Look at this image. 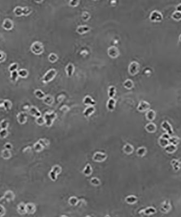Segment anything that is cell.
<instances>
[{
	"instance_id": "cell-1",
	"label": "cell",
	"mask_w": 181,
	"mask_h": 217,
	"mask_svg": "<svg viewBox=\"0 0 181 217\" xmlns=\"http://www.w3.org/2000/svg\"><path fill=\"white\" fill-rule=\"evenodd\" d=\"M56 114L54 112H46L43 116V118L45 121V124L48 127L51 126L53 122L56 118Z\"/></svg>"
},
{
	"instance_id": "cell-2",
	"label": "cell",
	"mask_w": 181,
	"mask_h": 217,
	"mask_svg": "<svg viewBox=\"0 0 181 217\" xmlns=\"http://www.w3.org/2000/svg\"><path fill=\"white\" fill-rule=\"evenodd\" d=\"M61 171L62 168L59 165L54 166L48 173L49 178L53 181H56L57 179H58V176L61 173Z\"/></svg>"
},
{
	"instance_id": "cell-3",
	"label": "cell",
	"mask_w": 181,
	"mask_h": 217,
	"mask_svg": "<svg viewBox=\"0 0 181 217\" xmlns=\"http://www.w3.org/2000/svg\"><path fill=\"white\" fill-rule=\"evenodd\" d=\"M31 51L36 55L42 54L44 51L43 45L41 42L35 41L32 43L31 47Z\"/></svg>"
},
{
	"instance_id": "cell-4",
	"label": "cell",
	"mask_w": 181,
	"mask_h": 217,
	"mask_svg": "<svg viewBox=\"0 0 181 217\" xmlns=\"http://www.w3.org/2000/svg\"><path fill=\"white\" fill-rule=\"evenodd\" d=\"M57 74V72L54 68L50 69L46 73V74L42 77V81L43 83H48L55 78Z\"/></svg>"
},
{
	"instance_id": "cell-5",
	"label": "cell",
	"mask_w": 181,
	"mask_h": 217,
	"mask_svg": "<svg viewBox=\"0 0 181 217\" xmlns=\"http://www.w3.org/2000/svg\"><path fill=\"white\" fill-rule=\"evenodd\" d=\"M107 158H108V155L106 154L100 152H97L94 154L92 159L94 161L96 162H103L105 161Z\"/></svg>"
},
{
	"instance_id": "cell-6",
	"label": "cell",
	"mask_w": 181,
	"mask_h": 217,
	"mask_svg": "<svg viewBox=\"0 0 181 217\" xmlns=\"http://www.w3.org/2000/svg\"><path fill=\"white\" fill-rule=\"evenodd\" d=\"M139 64L136 61H132L130 63L129 66V72L131 75H137L139 72Z\"/></svg>"
},
{
	"instance_id": "cell-7",
	"label": "cell",
	"mask_w": 181,
	"mask_h": 217,
	"mask_svg": "<svg viewBox=\"0 0 181 217\" xmlns=\"http://www.w3.org/2000/svg\"><path fill=\"white\" fill-rule=\"evenodd\" d=\"M162 19L163 16L161 13L157 11H153L151 13L150 16V20L152 22H160V21H162Z\"/></svg>"
},
{
	"instance_id": "cell-8",
	"label": "cell",
	"mask_w": 181,
	"mask_h": 217,
	"mask_svg": "<svg viewBox=\"0 0 181 217\" xmlns=\"http://www.w3.org/2000/svg\"><path fill=\"white\" fill-rule=\"evenodd\" d=\"M108 53L110 57L112 58H116L119 55V51L116 47L111 46L109 48Z\"/></svg>"
},
{
	"instance_id": "cell-9",
	"label": "cell",
	"mask_w": 181,
	"mask_h": 217,
	"mask_svg": "<svg viewBox=\"0 0 181 217\" xmlns=\"http://www.w3.org/2000/svg\"><path fill=\"white\" fill-rule=\"evenodd\" d=\"M150 108V105L149 103L145 101H142L139 102L137 109L140 112H144L148 111Z\"/></svg>"
},
{
	"instance_id": "cell-10",
	"label": "cell",
	"mask_w": 181,
	"mask_h": 217,
	"mask_svg": "<svg viewBox=\"0 0 181 217\" xmlns=\"http://www.w3.org/2000/svg\"><path fill=\"white\" fill-rule=\"evenodd\" d=\"M161 126L162 129L166 131V133L169 134L170 136H171L173 134V131L172 126L170 125V123L167 121L163 122L161 124Z\"/></svg>"
},
{
	"instance_id": "cell-11",
	"label": "cell",
	"mask_w": 181,
	"mask_h": 217,
	"mask_svg": "<svg viewBox=\"0 0 181 217\" xmlns=\"http://www.w3.org/2000/svg\"><path fill=\"white\" fill-rule=\"evenodd\" d=\"M17 119L20 124H23L27 121V114L25 112H19L17 115Z\"/></svg>"
},
{
	"instance_id": "cell-12",
	"label": "cell",
	"mask_w": 181,
	"mask_h": 217,
	"mask_svg": "<svg viewBox=\"0 0 181 217\" xmlns=\"http://www.w3.org/2000/svg\"><path fill=\"white\" fill-rule=\"evenodd\" d=\"M29 113L31 116L34 117L36 118L41 116V112L39 111L38 108L35 107L34 106H31V107L29 109Z\"/></svg>"
},
{
	"instance_id": "cell-13",
	"label": "cell",
	"mask_w": 181,
	"mask_h": 217,
	"mask_svg": "<svg viewBox=\"0 0 181 217\" xmlns=\"http://www.w3.org/2000/svg\"><path fill=\"white\" fill-rule=\"evenodd\" d=\"M2 26L6 30L9 31V30L13 29V27H14V23H13V22L11 20L9 19H6L3 21Z\"/></svg>"
},
{
	"instance_id": "cell-14",
	"label": "cell",
	"mask_w": 181,
	"mask_h": 217,
	"mask_svg": "<svg viewBox=\"0 0 181 217\" xmlns=\"http://www.w3.org/2000/svg\"><path fill=\"white\" fill-rule=\"evenodd\" d=\"M15 194L14 192L12 191H7L3 195V198L5 199L7 201H11L14 200L15 199Z\"/></svg>"
},
{
	"instance_id": "cell-15",
	"label": "cell",
	"mask_w": 181,
	"mask_h": 217,
	"mask_svg": "<svg viewBox=\"0 0 181 217\" xmlns=\"http://www.w3.org/2000/svg\"><path fill=\"white\" fill-rule=\"evenodd\" d=\"M123 151L125 154L127 155H130L133 153L134 152V147L131 144L127 143L124 146Z\"/></svg>"
},
{
	"instance_id": "cell-16",
	"label": "cell",
	"mask_w": 181,
	"mask_h": 217,
	"mask_svg": "<svg viewBox=\"0 0 181 217\" xmlns=\"http://www.w3.org/2000/svg\"><path fill=\"white\" fill-rule=\"evenodd\" d=\"M95 108L93 106H89L87 108H86L84 111L83 112V116L85 117H88L90 116H91L93 113L95 112Z\"/></svg>"
},
{
	"instance_id": "cell-17",
	"label": "cell",
	"mask_w": 181,
	"mask_h": 217,
	"mask_svg": "<svg viewBox=\"0 0 181 217\" xmlns=\"http://www.w3.org/2000/svg\"><path fill=\"white\" fill-rule=\"evenodd\" d=\"M36 210L35 205L33 203H28L26 205V213L28 214H33Z\"/></svg>"
},
{
	"instance_id": "cell-18",
	"label": "cell",
	"mask_w": 181,
	"mask_h": 217,
	"mask_svg": "<svg viewBox=\"0 0 181 217\" xmlns=\"http://www.w3.org/2000/svg\"><path fill=\"white\" fill-rule=\"evenodd\" d=\"M90 27L87 26H79L76 28V32L79 34H83L90 31Z\"/></svg>"
},
{
	"instance_id": "cell-19",
	"label": "cell",
	"mask_w": 181,
	"mask_h": 217,
	"mask_svg": "<svg viewBox=\"0 0 181 217\" xmlns=\"http://www.w3.org/2000/svg\"><path fill=\"white\" fill-rule=\"evenodd\" d=\"M83 104L87 106H94L96 104V102L94 101L92 97L89 96H87L83 99Z\"/></svg>"
},
{
	"instance_id": "cell-20",
	"label": "cell",
	"mask_w": 181,
	"mask_h": 217,
	"mask_svg": "<svg viewBox=\"0 0 181 217\" xmlns=\"http://www.w3.org/2000/svg\"><path fill=\"white\" fill-rule=\"evenodd\" d=\"M93 169L92 166L89 163L87 164L82 171L83 174L86 176H89L92 174Z\"/></svg>"
},
{
	"instance_id": "cell-21",
	"label": "cell",
	"mask_w": 181,
	"mask_h": 217,
	"mask_svg": "<svg viewBox=\"0 0 181 217\" xmlns=\"http://www.w3.org/2000/svg\"><path fill=\"white\" fill-rule=\"evenodd\" d=\"M125 200L126 202H127V203L132 205V204H134V203H135L138 201V198H137V197L135 195H130L127 196L125 198Z\"/></svg>"
},
{
	"instance_id": "cell-22",
	"label": "cell",
	"mask_w": 181,
	"mask_h": 217,
	"mask_svg": "<svg viewBox=\"0 0 181 217\" xmlns=\"http://www.w3.org/2000/svg\"><path fill=\"white\" fill-rule=\"evenodd\" d=\"M116 102L113 98H110L108 101V103H107V108L109 110V111H112L115 109L116 107Z\"/></svg>"
},
{
	"instance_id": "cell-23",
	"label": "cell",
	"mask_w": 181,
	"mask_h": 217,
	"mask_svg": "<svg viewBox=\"0 0 181 217\" xmlns=\"http://www.w3.org/2000/svg\"><path fill=\"white\" fill-rule=\"evenodd\" d=\"M156 112L153 110H149L146 113V119L149 121H152L156 117Z\"/></svg>"
},
{
	"instance_id": "cell-24",
	"label": "cell",
	"mask_w": 181,
	"mask_h": 217,
	"mask_svg": "<svg viewBox=\"0 0 181 217\" xmlns=\"http://www.w3.org/2000/svg\"><path fill=\"white\" fill-rule=\"evenodd\" d=\"M145 130L146 131L150 133H153L156 131V125L153 123H149L145 125Z\"/></svg>"
},
{
	"instance_id": "cell-25",
	"label": "cell",
	"mask_w": 181,
	"mask_h": 217,
	"mask_svg": "<svg viewBox=\"0 0 181 217\" xmlns=\"http://www.w3.org/2000/svg\"><path fill=\"white\" fill-rule=\"evenodd\" d=\"M74 65L71 64V63H69V64L67 65L66 67V72L68 77H70L72 76L74 72Z\"/></svg>"
},
{
	"instance_id": "cell-26",
	"label": "cell",
	"mask_w": 181,
	"mask_h": 217,
	"mask_svg": "<svg viewBox=\"0 0 181 217\" xmlns=\"http://www.w3.org/2000/svg\"><path fill=\"white\" fill-rule=\"evenodd\" d=\"M26 205L24 202L20 203L18 206L17 210L19 214H25L26 213Z\"/></svg>"
},
{
	"instance_id": "cell-27",
	"label": "cell",
	"mask_w": 181,
	"mask_h": 217,
	"mask_svg": "<svg viewBox=\"0 0 181 217\" xmlns=\"http://www.w3.org/2000/svg\"><path fill=\"white\" fill-rule=\"evenodd\" d=\"M43 102L46 105H51L54 102V98L51 95H46L45 97L43 99Z\"/></svg>"
},
{
	"instance_id": "cell-28",
	"label": "cell",
	"mask_w": 181,
	"mask_h": 217,
	"mask_svg": "<svg viewBox=\"0 0 181 217\" xmlns=\"http://www.w3.org/2000/svg\"><path fill=\"white\" fill-rule=\"evenodd\" d=\"M164 149H165V152H167V153L172 154V153H175L176 151L177 147H176V146H175V145L169 144L166 147L164 148Z\"/></svg>"
},
{
	"instance_id": "cell-29",
	"label": "cell",
	"mask_w": 181,
	"mask_h": 217,
	"mask_svg": "<svg viewBox=\"0 0 181 217\" xmlns=\"http://www.w3.org/2000/svg\"><path fill=\"white\" fill-rule=\"evenodd\" d=\"M1 156L3 159L8 160L12 157V153L10 151L4 149L1 152Z\"/></svg>"
},
{
	"instance_id": "cell-30",
	"label": "cell",
	"mask_w": 181,
	"mask_h": 217,
	"mask_svg": "<svg viewBox=\"0 0 181 217\" xmlns=\"http://www.w3.org/2000/svg\"><path fill=\"white\" fill-rule=\"evenodd\" d=\"M137 155L139 157H143L146 155L147 153L146 148L144 147H140L138 148L137 150Z\"/></svg>"
},
{
	"instance_id": "cell-31",
	"label": "cell",
	"mask_w": 181,
	"mask_h": 217,
	"mask_svg": "<svg viewBox=\"0 0 181 217\" xmlns=\"http://www.w3.org/2000/svg\"><path fill=\"white\" fill-rule=\"evenodd\" d=\"M171 164L173 169L175 171H178L180 169V162L178 160L176 159H173L171 161Z\"/></svg>"
},
{
	"instance_id": "cell-32",
	"label": "cell",
	"mask_w": 181,
	"mask_h": 217,
	"mask_svg": "<svg viewBox=\"0 0 181 217\" xmlns=\"http://www.w3.org/2000/svg\"><path fill=\"white\" fill-rule=\"evenodd\" d=\"M142 212L146 215H151L155 213L156 212V209L153 207H147L143 210Z\"/></svg>"
},
{
	"instance_id": "cell-33",
	"label": "cell",
	"mask_w": 181,
	"mask_h": 217,
	"mask_svg": "<svg viewBox=\"0 0 181 217\" xmlns=\"http://www.w3.org/2000/svg\"><path fill=\"white\" fill-rule=\"evenodd\" d=\"M171 208V206L169 203V201H167V200H166L165 202H164L163 205H162L161 207V211L163 212H167V211H169L170 209Z\"/></svg>"
},
{
	"instance_id": "cell-34",
	"label": "cell",
	"mask_w": 181,
	"mask_h": 217,
	"mask_svg": "<svg viewBox=\"0 0 181 217\" xmlns=\"http://www.w3.org/2000/svg\"><path fill=\"white\" fill-rule=\"evenodd\" d=\"M3 108H5V109L7 111H9L11 109L12 107V103L11 101H9V100L6 99L3 102Z\"/></svg>"
},
{
	"instance_id": "cell-35",
	"label": "cell",
	"mask_w": 181,
	"mask_h": 217,
	"mask_svg": "<svg viewBox=\"0 0 181 217\" xmlns=\"http://www.w3.org/2000/svg\"><path fill=\"white\" fill-rule=\"evenodd\" d=\"M34 95L36 96V97L40 99H43L45 97V94L44 92H43L41 90L37 89L34 91Z\"/></svg>"
},
{
	"instance_id": "cell-36",
	"label": "cell",
	"mask_w": 181,
	"mask_h": 217,
	"mask_svg": "<svg viewBox=\"0 0 181 217\" xmlns=\"http://www.w3.org/2000/svg\"><path fill=\"white\" fill-rule=\"evenodd\" d=\"M123 85L125 88L130 90L133 88V87L134 86V83L131 80L127 79L124 82V83Z\"/></svg>"
},
{
	"instance_id": "cell-37",
	"label": "cell",
	"mask_w": 181,
	"mask_h": 217,
	"mask_svg": "<svg viewBox=\"0 0 181 217\" xmlns=\"http://www.w3.org/2000/svg\"><path fill=\"white\" fill-rule=\"evenodd\" d=\"M179 139L178 137H176V136L170 137V138L169 139V144H171L177 146L179 143Z\"/></svg>"
},
{
	"instance_id": "cell-38",
	"label": "cell",
	"mask_w": 181,
	"mask_h": 217,
	"mask_svg": "<svg viewBox=\"0 0 181 217\" xmlns=\"http://www.w3.org/2000/svg\"><path fill=\"white\" fill-rule=\"evenodd\" d=\"M116 94V88L115 86H111L109 87L108 90V95L110 98H113Z\"/></svg>"
},
{
	"instance_id": "cell-39",
	"label": "cell",
	"mask_w": 181,
	"mask_h": 217,
	"mask_svg": "<svg viewBox=\"0 0 181 217\" xmlns=\"http://www.w3.org/2000/svg\"><path fill=\"white\" fill-rule=\"evenodd\" d=\"M14 13L17 16H21L23 15V8L20 6L16 7L14 9Z\"/></svg>"
},
{
	"instance_id": "cell-40",
	"label": "cell",
	"mask_w": 181,
	"mask_h": 217,
	"mask_svg": "<svg viewBox=\"0 0 181 217\" xmlns=\"http://www.w3.org/2000/svg\"><path fill=\"white\" fill-rule=\"evenodd\" d=\"M79 202V199L76 196H71L68 199V203L71 206H76Z\"/></svg>"
},
{
	"instance_id": "cell-41",
	"label": "cell",
	"mask_w": 181,
	"mask_h": 217,
	"mask_svg": "<svg viewBox=\"0 0 181 217\" xmlns=\"http://www.w3.org/2000/svg\"><path fill=\"white\" fill-rule=\"evenodd\" d=\"M19 76L22 78H26L28 76V72L26 69H21L18 71Z\"/></svg>"
},
{
	"instance_id": "cell-42",
	"label": "cell",
	"mask_w": 181,
	"mask_h": 217,
	"mask_svg": "<svg viewBox=\"0 0 181 217\" xmlns=\"http://www.w3.org/2000/svg\"><path fill=\"white\" fill-rule=\"evenodd\" d=\"M33 148H34V149L35 150V152L38 153L42 152L43 150V149H44V147H43L41 145V143H40L38 141L36 142L34 144Z\"/></svg>"
},
{
	"instance_id": "cell-43",
	"label": "cell",
	"mask_w": 181,
	"mask_h": 217,
	"mask_svg": "<svg viewBox=\"0 0 181 217\" xmlns=\"http://www.w3.org/2000/svg\"><path fill=\"white\" fill-rule=\"evenodd\" d=\"M90 184L94 186H98L101 184L100 180L98 178L96 177H93L90 180Z\"/></svg>"
},
{
	"instance_id": "cell-44",
	"label": "cell",
	"mask_w": 181,
	"mask_h": 217,
	"mask_svg": "<svg viewBox=\"0 0 181 217\" xmlns=\"http://www.w3.org/2000/svg\"><path fill=\"white\" fill-rule=\"evenodd\" d=\"M159 145L161 146L162 147L165 148L169 144V142L168 139L162 138L160 137L159 139Z\"/></svg>"
},
{
	"instance_id": "cell-45",
	"label": "cell",
	"mask_w": 181,
	"mask_h": 217,
	"mask_svg": "<svg viewBox=\"0 0 181 217\" xmlns=\"http://www.w3.org/2000/svg\"><path fill=\"white\" fill-rule=\"evenodd\" d=\"M58 59V55L54 53H51L48 56V60L50 62H56Z\"/></svg>"
},
{
	"instance_id": "cell-46",
	"label": "cell",
	"mask_w": 181,
	"mask_h": 217,
	"mask_svg": "<svg viewBox=\"0 0 181 217\" xmlns=\"http://www.w3.org/2000/svg\"><path fill=\"white\" fill-rule=\"evenodd\" d=\"M19 77V76L18 71H15L11 72V81L13 82H15L18 80Z\"/></svg>"
},
{
	"instance_id": "cell-47",
	"label": "cell",
	"mask_w": 181,
	"mask_h": 217,
	"mask_svg": "<svg viewBox=\"0 0 181 217\" xmlns=\"http://www.w3.org/2000/svg\"><path fill=\"white\" fill-rule=\"evenodd\" d=\"M9 126V122L7 119H3L0 122V127L1 129H7Z\"/></svg>"
},
{
	"instance_id": "cell-48",
	"label": "cell",
	"mask_w": 181,
	"mask_h": 217,
	"mask_svg": "<svg viewBox=\"0 0 181 217\" xmlns=\"http://www.w3.org/2000/svg\"><path fill=\"white\" fill-rule=\"evenodd\" d=\"M9 132L7 129H1L0 130V138L4 139L8 136Z\"/></svg>"
},
{
	"instance_id": "cell-49",
	"label": "cell",
	"mask_w": 181,
	"mask_h": 217,
	"mask_svg": "<svg viewBox=\"0 0 181 217\" xmlns=\"http://www.w3.org/2000/svg\"><path fill=\"white\" fill-rule=\"evenodd\" d=\"M32 9L31 7H25L23 8V15L27 16L29 15L32 13Z\"/></svg>"
},
{
	"instance_id": "cell-50",
	"label": "cell",
	"mask_w": 181,
	"mask_h": 217,
	"mask_svg": "<svg viewBox=\"0 0 181 217\" xmlns=\"http://www.w3.org/2000/svg\"><path fill=\"white\" fill-rule=\"evenodd\" d=\"M38 142L40 143H41V145L44 147V148L46 147H47L49 145V143H50L49 141L47 139H40L38 141Z\"/></svg>"
},
{
	"instance_id": "cell-51",
	"label": "cell",
	"mask_w": 181,
	"mask_h": 217,
	"mask_svg": "<svg viewBox=\"0 0 181 217\" xmlns=\"http://www.w3.org/2000/svg\"><path fill=\"white\" fill-rule=\"evenodd\" d=\"M35 122L37 124L39 125H42L44 124H45V119L43 118V117H39L38 118H36L35 119Z\"/></svg>"
},
{
	"instance_id": "cell-52",
	"label": "cell",
	"mask_w": 181,
	"mask_h": 217,
	"mask_svg": "<svg viewBox=\"0 0 181 217\" xmlns=\"http://www.w3.org/2000/svg\"><path fill=\"white\" fill-rule=\"evenodd\" d=\"M172 17L175 20H181V13L177 11L174 12L172 15Z\"/></svg>"
},
{
	"instance_id": "cell-53",
	"label": "cell",
	"mask_w": 181,
	"mask_h": 217,
	"mask_svg": "<svg viewBox=\"0 0 181 217\" xmlns=\"http://www.w3.org/2000/svg\"><path fill=\"white\" fill-rule=\"evenodd\" d=\"M18 68V64L17 63H13L11 65H10L9 67V71L12 72L15 71H17V69Z\"/></svg>"
},
{
	"instance_id": "cell-54",
	"label": "cell",
	"mask_w": 181,
	"mask_h": 217,
	"mask_svg": "<svg viewBox=\"0 0 181 217\" xmlns=\"http://www.w3.org/2000/svg\"><path fill=\"white\" fill-rule=\"evenodd\" d=\"M6 59V53L0 51V62H2L5 61Z\"/></svg>"
},
{
	"instance_id": "cell-55",
	"label": "cell",
	"mask_w": 181,
	"mask_h": 217,
	"mask_svg": "<svg viewBox=\"0 0 181 217\" xmlns=\"http://www.w3.org/2000/svg\"><path fill=\"white\" fill-rule=\"evenodd\" d=\"M79 1H78V0H72V1H70L69 2V5L71 7H76L79 5Z\"/></svg>"
},
{
	"instance_id": "cell-56",
	"label": "cell",
	"mask_w": 181,
	"mask_h": 217,
	"mask_svg": "<svg viewBox=\"0 0 181 217\" xmlns=\"http://www.w3.org/2000/svg\"><path fill=\"white\" fill-rule=\"evenodd\" d=\"M6 214V208L2 205H0V217H2Z\"/></svg>"
},
{
	"instance_id": "cell-57",
	"label": "cell",
	"mask_w": 181,
	"mask_h": 217,
	"mask_svg": "<svg viewBox=\"0 0 181 217\" xmlns=\"http://www.w3.org/2000/svg\"><path fill=\"white\" fill-rule=\"evenodd\" d=\"M13 145L11 144V143H8V142L6 143L4 146V148L5 149L8 150V151H11V150L13 149Z\"/></svg>"
},
{
	"instance_id": "cell-58",
	"label": "cell",
	"mask_w": 181,
	"mask_h": 217,
	"mask_svg": "<svg viewBox=\"0 0 181 217\" xmlns=\"http://www.w3.org/2000/svg\"><path fill=\"white\" fill-rule=\"evenodd\" d=\"M89 17H90L89 14H88V13H87V12L83 13L82 15V19L83 20H85V21L88 20L89 19Z\"/></svg>"
},
{
	"instance_id": "cell-59",
	"label": "cell",
	"mask_w": 181,
	"mask_h": 217,
	"mask_svg": "<svg viewBox=\"0 0 181 217\" xmlns=\"http://www.w3.org/2000/svg\"><path fill=\"white\" fill-rule=\"evenodd\" d=\"M177 11L181 13V4L178 5L177 6Z\"/></svg>"
},
{
	"instance_id": "cell-60",
	"label": "cell",
	"mask_w": 181,
	"mask_h": 217,
	"mask_svg": "<svg viewBox=\"0 0 181 217\" xmlns=\"http://www.w3.org/2000/svg\"><path fill=\"white\" fill-rule=\"evenodd\" d=\"M179 41L181 42V34L180 35V36H179Z\"/></svg>"
},
{
	"instance_id": "cell-61",
	"label": "cell",
	"mask_w": 181,
	"mask_h": 217,
	"mask_svg": "<svg viewBox=\"0 0 181 217\" xmlns=\"http://www.w3.org/2000/svg\"><path fill=\"white\" fill-rule=\"evenodd\" d=\"M105 217H110V216L109 215H106Z\"/></svg>"
},
{
	"instance_id": "cell-62",
	"label": "cell",
	"mask_w": 181,
	"mask_h": 217,
	"mask_svg": "<svg viewBox=\"0 0 181 217\" xmlns=\"http://www.w3.org/2000/svg\"><path fill=\"white\" fill-rule=\"evenodd\" d=\"M61 217H67V216H64V215H63V216H62Z\"/></svg>"
},
{
	"instance_id": "cell-63",
	"label": "cell",
	"mask_w": 181,
	"mask_h": 217,
	"mask_svg": "<svg viewBox=\"0 0 181 217\" xmlns=\"http://www.w3.org/2000/svg\"><path fill=\"white\" fill-rule=\"evenodd\" d=\"M86 217H90V216H86Z\"/></svg>"
}]
</instances>
